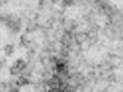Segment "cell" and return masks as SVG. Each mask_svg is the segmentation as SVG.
Instances as JSON below:
<instances>
[{"label":"cell","instance_id":"obj_1","mask_svg":"<svg viewBox=\"0 0 123 92\" xmlns=\"http://www.w3.org/2000/svg\"><path fill=\"white\" fill-rule=\"evenodd\" d=\"M4 51L6 55L10 56L13 53L14 51V48L12 45L7 44L4 47Z\"/></svg>","mask_w":123,"mask_h":92}]
</instances>
